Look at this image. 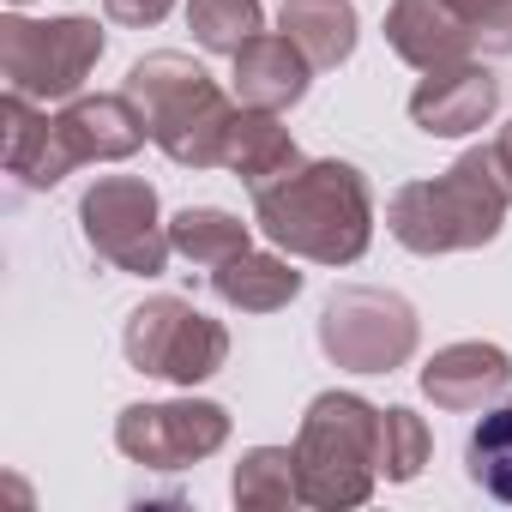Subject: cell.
Returning a JSON list of instances; mask_svg holds the SVG:
<instances>
[{"label": "cell", "mask_w": 512, "mask_h": 512, "mask_svg": "<svg viewBox=\"0 0 512 512\" xmlns=\"http://www.w3.org/2000/svg\"><path fill=\"white\" fill-rule=\"evenodd\" d=\"M253 223L266 229V241L296 253V260L350 266L368 253L374 199H368L362 169H350L338 157H320V163H302V169H290L266 187H253Z\"/></svg>", "instance_id": "obj_1"}, {"label": "cell", "mask_w": 512, "mask_h": 512, "mask_svg": "<svg viewBox=\"0 0 512 512\" xmlns=\"http://www.w3.org/2000/svg\"><path fill=\"white\" fill-rule=\"evenodd\" d=\"M151 139L133 97H79L61 115H37L31 97L7 91L0 103V163L25 187H55L79 163H121Z\"/></svg>", "instance_id": "obj_2"}, {"label": "cell", "mask_w": 512, "mask_h": 512, "mask_svg": "<svg viewBox=\"0 0 512 512\" xmlns=\"http://www.w3.org/2000/svg\"><path fill=\"white\" fill-rule=\"evenodd\" d=\"M506 211H512V175L500 169L488 145V151H464L434 181L398 187L386 205V223L410 253H464V247L494 241Z\"/></svg>", "instance_id": "obj_3"}, {"label": "cell", "mask_w": 512, "mask_h": 512, "mask_svg": "<svg viewBox=\"0 0 512 512\" xmlns=\"http://www.w3.org/2000/svg\"><path fill=\"white\" fill-rule=\"evenodd\" d=\"M127 97L145 115L151 145L169 163H181V169H223V139H229L235 103L217 91V79L199 61H187L175 49L145 55L127 73Z\"/></svg>", "instance_id": "obj_4"}, {"label": "cell", "mask_w": 512, "mask_h": 512, "mask_svg": "<svg viewBox=\"0 0 512 512\" xmlns=\"http://www.w3.org/2000/svg\"><path fill=\"white\" fill-rule=\"evenodd\" d=\"M374 440H380V410L356 392H320L302 416L296 434V470H302V500L308 506H362L374 494Z\"/></svg>", "instance_id": "obj_5"}, {"label": "cell", "mask_w": 512, "mask_h": 512, "mask_svg": "<svg viewBox=\"0 0 512 512\" xmlns=\"http://www.w3.org/2000/svg\"><path fill=\"white\" fill-rule=\"evenodd\" d=\"M103 61L97 19H0V79L31 103H61L85 85V73Z\"/></svg>", "instance_id": "obj_6"}, {"label": "cell", "mask_w": 512, "mask_h": 512, "mask_svg": "<svg viewBox=\"0 0 512 512\" xmlns=\"http://www.w3.org/2000/svg\"><path fill=\"white\" fill-rule=\"evenodd\" d=\"M320 350L350 374H392L416 350V308L392 290L344 284L320 308Z\"/></svg>", "instance_id": "obj_7"}, {"label": "cell", "mask_w": 512, "mask_h": 512, "mask_svg": "<svg viewBox=\"0 0 512 512\" xmlns=\"http://www.w3.org/2000/svg\"><path fill=\"white\" fill-rule=\"evenodd\" d=\"M121 350L139 374L175 380V386H199L229 362V332L217 320H205L193 302L181 296H151L127 314Z\"/></svg>", "instance_id": "obj_8"}, {"label": "cell", "mask_w": 512, "mask_h": 512, "mask_svg": "<svg viewBox=\"0 0 512 512\" xmlns=\"http://www.w3.org/2000/svg\"><path fill=\"white\" fill-rule=\"evenodd\" d=\"M79 229L103 260L127 278H157L169 260V229L157 223V193L139 175H103L79 199Z\"/></svg>", "instance_id": "obj_9"}, {"label": "cell", "mask_w": 512, "mask_h": 512, "mask_svg": "<svg viewBox=\"0 0 512 512\" xmlns=\"http://www.w3.org/2000/svg\"><path fill=\"white\" fill-rule=\"evenodd\" d=\"M229 440V410L205 398H169V404H127L115 422V446L145 470H187L211 458Z\"/></svg>", "instance_id": "obj_10"}, {"label": "cell", "mask_w": 512, "mask_h": 512, "mask_svg": "<svg viewBox=\"0 0 512 512\" xmlns=\"http://www.w3.org/2000/svg\"><path fill=\"white\" fill-rule=\"evenodd\" d=\"M494 103H500V79L482 61H452L410 91V121L428 139H458V133H476L494 115Z\"/></svg>", "instance_id": "obj_11"}, {"label": "cell", "mask_w": 512, "mask_h": 512, "mask_svg": "<svg viewBox=\"0 0 512 512\" xmlns=\"http://www.w3.org/2000/svg\"><path fill=\"white\" fill-rule=\"evenodd\" d=\"M512 386V356L500 344H446L428 368H422V392L452 410V416H470V410H488L500 392Z\"/></svg>", "instance_id": "obj_12"}, {"label": "cell", "mask_w": 512, "mask_h": 512, "mask_svg": "<svg viewBox=\"0 0 512 512\" xmlns=\"http://www.w3.org/2000/svg\"><path fill=\"white\" fill-rule=\"evenodd\" d=\"M386 43L422 73L452 67V61H476V31L446 7V0H392Z\"/></svg>", "instance_id": "obj_13"}, {"label": "cell", "mask_w": 512, "mask_h": 512, "mask_svg": "<svg viewBox=\"0 0 512 512\" xmlns=\"http://www.w3.org/2000/svg\"><path fill=\"white\" fill-rule=\"evenodd\" d=\"M235 61V97L247 103V109H272V115H284L290 103H302L308 97V79H314V61L278 31V37H253L241 55H229Z\"/></svg>", "instance_id": "obj_14"}, {"label": "cell", "mask_w": 512, "mask_h": 512, "mask_svg": "<svg viewBox=\"0 0 512 512\" xmlns=\"http://www.w3.org/2000/svg\"><path fill=\"white\" fill-rule=\"evenodd\" d=\"M223 169H235V181L247 187H266L290 169H302V151L290 139V127L272 115V109H235L229 121V139H223Z\"/></svg>", "instance_id": "obj_15"}, {"label": "cell", "mask_w": 512, "mask_h": 512, "mask_svg": "<svg viewBox=\"0 0 512 512\" xmlns=\"http://www.w3.org/2000/svg\"><path fill=\"white\" fill-rule=\"evenodd\" d=\"M211 290H217V302H229L241 314H278V308L296 302L302 272L290 260H278V253H253L247 247V253H235L229 266L211 272Z\"/></svg>", "instance_id": "obj_16"}, {"label": "cell", "mask_w": 512, "mask_h": 512, "mask_svg": "<svg viewBox=\"0 0 512 512\" xmlns=\"http://www.w3.org/2000/svg\"><path fill=\"white\" fill-rule=\"evenodd\" d=\"M278 25L314 61V73L350 61V49H356V13H350V0H284V19Z\"/></svg>", "instance_id": "obj_17"}, {"label": "cell", "mask_w": 512, "mask_h": 512, "mask_svg": "<svg viewBox=\"0 0 512 512\" xmlns=\"http://www.w3.org/2000/svg\"><path fill=\"white\" fill-rule=\"evenodd\" d=\"M229 494H235V506H247V512H278V506H296V500H302L296 446H253V452L235 464Z\"/></svg>", "instance_id": "obj_18"}, {"label": "cell", "mask_w": 512, "mask_h": 512, "mask_svg": "<svg viewBox=\"0 0 512 512\" xmlns=\"http://www.w3.org/2000/svg\"><path fill=\"white\" fill-rule=\"evenodd\" d=\"M169 241H175L181 260L217 272V266L235 260V253H247V223L229 217V211H217V205H187V211L169 217Z\"/></svg>", "instance_id": "obj_19"}, {"label": "cell", "mask_w": 512, "mask_h": 512, "mask_svg": "<svg viewBox=\"0 0 512 512\" xmlns=\"http://www.w3.org/2000/svg\"><path fill=\"white\" fill-rule=\"evenodd\" d=\"M464 464H470V482L494 500L512 506V404H488L470 446H464Z\"/></svg>", "instance_id": "obj_20"}, {"label": "cell", "mask_w": 512, "mask_h": 512, "mask_svg": "<svg viewBox=\"0 0 512 512\" xmlns=\"http://www.w3.org/2000/svg\"><path fill=\"white\" fill-rule=\"evenodd\" d=\"M260 25H266L260 0H187V31L211 55H241L260 37Z\"/></svg>", "instance_id": "obj_21"}, {"label": "cell", "mask_w": 512, "mask_h": 512, "mask_svg": "<svg viewBox=\"0 0 512 512\" xmlns=\"http://www.w3.org/2000/svg\"><path fill=\"white\" fill-rule=\"evenodd\" d=\"M374 464L386 482H416L428 464V422L404 404L380 410V440H374Z\"/></svg>", "instance_id": "obj_22"}, {"label": "cell", "mask_w": 512, "mask_h": 512, "mask_svg": "<svg viewBox=\"0 0 512 512\" xmlns=\"http://www.w3.org/2000/svg\"><path fill=\"white\" fill-rule=\"evenodd\" d=\"M446 7L476 31V49L512 55V0H446Z\"/></svg>", "instance_id": "obj_23"}, {"label": "cell", "mask_w": 512, "mask_h": 512, "mask_svg": "<svg viewBox=\"0 0 512 512\" xmlns=\"http://www.w3.org/2000/svg\"><path fill=\"white\" fill-rule=\"evenodd\" d=\"M169 7H175V0H103V13H109L115 25H133V31L169 19Z\"/></svg>", "instance_id": "obj_24"}, {"label": "cell", "mask_w": 512, "mask_h": 512, "mask_svg": "<svg viewBox=\"0 0 512 512\" xmlns=\"http://www.w3.org/2000/svg\"><path fill=\"white\" fill-rule=\"evenodd\" d=\"M494 157H500V169L512 175V127H500V139H494Z\"/></svg>", "instance_id": "obj_25"}, {"label": "cell", "mask_w": 512, "mask_h": 512, "mask_svg": "<svg viewBox=\"0 0 512 512\" xmlns=\"http://www.w3.org/2000/svg\"><path fill=\"white\" fill-rule=\"evenodd\" d=\"M13 7H25V0H13Z\"/></svg>", "instance_id": "obj_26"}]
</instances>
